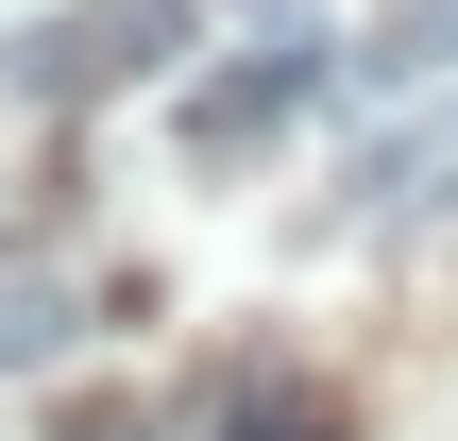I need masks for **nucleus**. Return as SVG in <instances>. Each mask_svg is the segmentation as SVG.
Here are the masks:
<instances>
[{
  "instance_id": "39448f33",
  "label": "nucleus",
  "mask_w": 458,
  "mask_h": 441,
  "mask_svg": "<svg viewBox=\"0 0 458 441\" xmlns=\"http://www.w3.org/2000/svg\"><path fill=\"white\" fill-rule=\"evenodd\" d=\"M68 340H85V306H68L51 272H0V374H51Z\"/></svg>"
},
{
  "instance_id": "423d86ee",
  "label": "nucleus",
  "mask_w": 458,
  "mask_h": 441,
  "mask_svg": "<svg viewBox=\"0 0 458 441\" xmlns=\"http://www.w3.org/2000/svg\"><path fill=\"white\" fill-rule=\"evenodd\" d=\"M374 68L408 85V68H458V0H391V34H374Z\"/></svg>"
},
{
  "instance_id": "20e7f679",
  "label": "nucleus",
  "mask_w": 458,
  "mask_h": 441,
  "mask_svg": "<svg viewBox=\"0 0 458 441\" xmlns=\"http://www.w3.org/2000/svg\"><path fill=\"white\" fill-rule=\"evenodd\" d=\"M204 441H340V408H323L306 374H238V391H221V425H204Z\"/></svg>"
},
{
  "instance_id": "f03ea898",
  "label": "nucleus",
  "mask_w": 458,
  "mask_h": 441,
  "mask_svg": "<svg viewBox=\"0 0 458 441\" xmlns=\"http://www.w3.org/2000/svg\"><path fill=\"white\" fill-rule=\"evenodd\" d=\"M306 85H323V34H255L238 68H204V85L170 102V136L221 170V153H255V136H289V119H306Z\"/></svg>"
},
{
  "instance_id": "7ed1b4c3",
  "label": "nucleus",
  "mask_w": 458,
  "mask_h": 441,
  "mask_svg": "<svg viewBox=\"0 0 458 441\" xmlns=\"http://www.w3.org/2000/svg\"><path fill=\"white\" fill-rule=\"evenodd\" d=\"M357 187H374L391 221H442V204H458V85L425 102V119H391V136H374V170H357Z\"/></svg>"
},
{
  "instance_id": "f257e3e1",
  "label": "nucleus",
  "mask_w": 458,
  "mask_h": 441,
  "mask_svg": "<svg viewBox=\"0 0 458 441\" xmlns=\"http://www.w3.org/2000/svg\"><path fill=\"white\" fill-rule=\"evenodd\" d=\"M187 51V0H51L0 34V85L17 102H102V85H153Z\"/></svg>"
}]
</instances>
